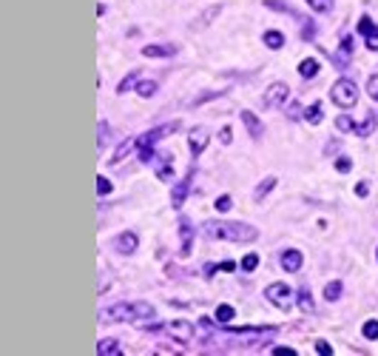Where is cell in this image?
Wrapping results in <instances>:
<instances>
[{
	"label": "cell",
	"instance_id": "cell-1",
	"mask_svg": "<svg viewBox=\"0 0 378 356\" xmlns=\"http://www.w3.org/2000/svg\"><path fill=\"white\" fill-rule=\"evenodd\" d=\"M205 237L211 240H228V242H253L259 240V228L248 222H228V220H211L202 225Z\"/></svg>",
	"mask_w": 378,
	"mask_h": 356
},
{
	"label": "cell",
	"instance_id": "cell-2",
	"mask_svg": "<svg viewBox=\"0 0 378 356\" xmlns=\"http://www.w3.org/2000/svg\"><path fill=\"white\" fill-rule=\"evenodd\" d=\"M157 308L148 305V302H120V305H111L103 311L105 322H137V319H151Z\"/></svg>",
	"mask_w": 378,
	"mask_h": 356
},
{
	"label": "cell",
	"instance_id": "cell-3",
	"mask_svg": "<svg viewBox=\"0 0 378 356\" xmlns=\"http://www.w3.org/2000/svg\"><path fill=\"white\" fill-rule=\"evenodd\" d=\"M174 131H177V123H165V126H159V129H151V131H145V134L137 137V151H140V160H142V163L151 160L154 143H159L162 137L174 134Z\"/></svg>",
	"mask_w": 378,
	"mask_h": 356
},
{
	"label": "cell",
	"instance_id": "cell-4",
	"mask_svg": "<svg viewBox=\"0 0 378 356\" xmlns=\"http://www.w3.org/2000/svg\"><path fill=\"white\" fill-rule=\"evenodd\" d=\"M330 100L338 109H353L358 103V86L353 80H347V77H342V80H335L333 88H330Z\"/></svg>",
	"mask_w": 378,
	"mask_h": 356
},
{
	"label": "cell",
	"instance_id": "cell-5",
	"mask_svg": "<svg viewBox=\"0 0 378 356\" xmlns=\"http://www.w3.org/2000/svg\"><path fill=\"white\" fill-rule=\"evenodd\" d=\"M264 296H268V302H273L276 308H281V311H287V308L293 305V299H296V294H293V288L287 282H273L264 288Z\"/></svg>",
	"mask_w": 378,
	"mask_h": 356
},
{
	"label": "cell",
	"instance_id": "cell-6",
	"mask_svg": "<svg viewBox=\"0 0 378 356\" xmlns=\"http://www.w3.org/2000/svg\"><path fill=\"white\" fill-rule=\"evenodd\" d=\"M148 331H168L174 339H191L194 336V325L185 319H174V322H165V325H157V328H148Z\"/></svg>",
	"mask_w": 378,
	"mask_h": 356
},
{
	"label": "cell",
	"instance_id": "cell-7",
	"mask_svg": "<svg viewBox=\"0 0 378 356\" xmlns=\"http://www.w3.org/2000/svg\"><path fill=\"white\" fill-rule=\"evenodd\" d=\"M207 143H211V131H207L205 126H194V129L188 131V146H191V154H194V157H199V154L205 151Z\"/></svg>",
	"mask_w": 378,
	"mask_h": 356
},
{
	"label": "cell",
	"instance_id": "cell-8",
	"mask_svg": "<svg viewBox=\"0 0 378 356\" xmlns=\"http://www.w3.org/2000/svg\"><path fill=\"white\" fill-rule=\"evenodd\" d=\"M137 245H140V237H137L134 231H122V234H117V237H114V251L122 254V257L134 254Z\"/></svg>",
	"mask_w": 378,
	"mask_h": 356
},
{
	"label": "cell",
	"instance_id": "cell-9",
	"mask_svg": "<svg viewBox=\"0 0 378 356\" xmlns=\"http://www.w3.org/2000/svg\"><path fill=\"white\" fill-rule=\"evenodd\" d=\"M358 31L364 34V43H367V49H370V51H378V26L372 23V20L367 17V14L358 20Z\"/></svg>",
	"mask_w": 378,
	"mask_h": 356
},
{
	"label": "cell",
	"instance_id": "cell-10",
	"mask_svg": "<svg viewBox=\"0 0 378 356\" xmlns=\"http://www.w3.org/2000/svg\"><path fill=\"white\" fill-rule=\"evenodd\" d=\"M191 180H194V168H191V171L188 174H185V180H182V183H177V185H174V191H171V205H174V208H182V203H185V200H188V191H191Z\"/></svg>",
	"mask_w": 378,
	"mask_h": 356
},
{
	"label": "cell",
	"instance_id": "cell-11",
	"mask_svg": "<svg viewBox=\"0 0 378 356\" xmlns=\"http://www.w3.org/2000/svg\"><path fill=\"white\" fill-rule=\"evenodd\" d=\"M287 94H290V88H287V83H273V86L264 92V105H281L287 100Z\"/></svg>",
	"mask_w": 378,
	"mask_h": 356
},
{
	"label": "cell",
	"instance_id": "cell-12",
	"mask_svg": "<svg viewBox=\"0 0 378 356\" xmlns=\"http://www.w3.org/2000/svg\"><path fill=\"white\" fill-rule=\"evenodd\" d=\"M301 265H305V257H301V251H296V248H287V251L281 254V268H285L287 274H296V271H301Z\"/></svg>",
	"mask_w": 378,
	"mask_h": 356
},
{
	"label": "cell",
	"instance_id": "cell-13",
	"mask_svg": "<svg viewBox=\"0 0 378 356\" xmlns=\"http://www.w3.org/2000/svg\"><path fill=\"white\" fill-rule=\"evenodd\" d=\"M179 240H182L179 254H182V257H188V254H191V242H194V225H191L188 217H182V220H179Z\"/></svg>",
	"mask_w": 378,
	"mask_h": 356
},
{
	"label": "cell",
	"instance_id": "cell-14",
	"mask_svg": "<svg viewBox=\"0 0 378 356\" xmlns=\"http://www.w3.org/2000/svg\"><path fill=\"white\" fill-rule=\"evenodd\" d=\"M242 123L248 126V131H250V137L253 140H259V137L264 134V126H262V120H259L253 111H242Z\"/></svg>",
	"mask_w": 378,
	"mask_h": 356
},
{
	"label": "cell",
	"instance_id": "cell-15",
	"mask_svg": "<svg viewBox=\"0 0 378 356\" xmlns=\"http://www.w3.org/2000/svg\"><path fill=\"white\" fill-rule=\"evenodd\" d=\"M137 148V137H128V140H122L120 146H117V151L111 154V166H120L122 160H125V157H128L131 151H134Z\"/></svg>",
	"mask_w": 378,
	"mask_h": 356
},
{
	"label": "cell",
	"instance_id": "cell-16",
	"mask_svg": "<svg viewBox=\"0 0 378 356\" xmlns=\"http://www.w3.org/2000/svg\"><path fill=\"white\" fill-rule=\"evenodd\" d=\"M142 55H145V57H174V55H177V46H171V43H165V46L151 43V46L142 49Z\"/></svg>",
	"mask_w": 378,
	"mask_h": 356
},
{
	"label": "cell",
	"instance_id": "cell-17",
	"mask_svg": "<svg viewBox=\"0 0 378 356\" xmlns=\"http://www.w3.org/2000/svg\"><path fill=\"white\" fill-rule=\"evenodd\" d=\"M276 183H279V180H276V177H273V174H270V177H264V180H262V183H259V185H256V191H253V200H256V203H262L264 197H268V194H270V191H273V188H276Z\"/></svg>",
	"mask_w": 378,
	"mask_h": 356
},
{
	"label": "cell",
	"instance_id": "cell-18",
	"mask_svg": "<svg viewBox=\"0 0 378 356\" xmlns=\"http://www.w3.org/2000/svg\"><path fill=\"white\" fill-rule=\"evenodd\" d=\"M264 46H268V49H273V51H279L281 46H285V34H281V31H276V29L264 31Z\"/></svg>",
	"mask_w": 378,
	"mask_h": 356
},
{
	"label": "cell",
	"instance_id": "cell-19",
	"mask_svg": "<svg viewBox=\"0 0 378 356\" xmlns=\"http://www.w3.org/2000/svg\"><path fill=\"white\" fill-rule=\"evenodd\" d=\"M299 74H301V77H307V80H310V77H316V74H318V60H313V57L301 60L299 63Z\"/></svg>",
	"mask_w": 378,
	"mask_h": 356
},
{
	"label": "cell",
	"instance_id": "cell-20",
	"mask_svg": "<svg viewBox=\"0 0 378 356\" xmlns=\"http://www.w3.org/2000/svg\"><path fill=\"white\" fill-rule=\"evenodd\" d=\"M120 350V342L117 339H100L97 342V356H111Z\"/></svg>",
	"mask_w": 378,
	"mask_h": 356
},
{
	"label": "cell",
	"instance_id": "cell-21",
	"mask_svg": "<svg viewBox=\"0 0 378 356\" xmlns=\"http://www.w3.org/2000/svg\"><path fill=\"white\" fill-rule=\"evenodd\" d=\"M322 117H324V111H322V103H313V105H307V111H305V120H307V123L318 126V123H322Z\"/></svg>",
	"mask_w": 378,
	"mask_h": 356
},
{
	"label": "cell",
	"instance_id": "cell-22",
	"mask_svg": "<svg viewBox=\"0 0 378 356\" xmlns=\"http://www.w3.org/2000/svg\"><path fill=\"white\" fill-rule=\"evenodd\" d=\"M299 308L305 313H313L316 311V305H313V294H310V288H301L299 291Z\"/></svg>",
	"mask_w": 378,
	"mask_h": 356
},
{
	"label": "cell",
	"instance_id": "cell-23",
	"mask_svg": "<svg viewBox=\"0 0 378 356\" xmlns=\"http://www.w3.org/2000/svg\"><path fill=\"white\" fill-rule=\"evenodd\" d=\"M342 291H344V285L338 282V279H333V282H327V288H324V299H327V302H335L338 296H342Z\"/></svg>",
	"mask_w": 378,
	"mask_h": 356
},
{
	"label": "cell",
	"instance_id": "cell-24",
	"mask_svg": "<svg viewBox=\"0 0 378 356\" xmlns=\"http://www.w3.org/2000/svg\"><path fill=\"white\" fill-rule=\"evenodd\" d=\"M108 134H111L108 123H105V120H100V123H97V148H100V151L108 146Z\"/></svg>",
	"mask_w": 378,
	"mask_h": 356
},
{
	"label": "cell",
	"instance_id": "cell-25",
	"mask_svg": "<svg viewBox=\"0 0 378 356\" xmlns=\"http://www.w3.org/2000/svg\"><path fill=\"white\" fill-rule=\"evenodd\" d=\"M372 131H375V117H372V114L367 117V120H361L358 126H355V134H358V137H370Z\"/></svg>",
	"mask_w": 378,
	"mask_h": 356
},
{
	"label": "cell",
	"instance_id": "cell-26",
	"mask_svg": "<svg viewBox=\"0 0 378 356\" xmlns=\"http://www.w3.org/2000/svg\"><path fill=\"white\" fill-rule=\"evenodd\" d=\"M157 83L154 80H140L137 83V94H140V97H154V94H157Z\"/></svg>",
	"mask_w": 378,
	"mask_h": 356
},
{
	"label": "cell",
	"instance_id": "cell-27",
	"mask_svg": "<svg viewBox=\"0 0 378 356\" xmlns=\"http://www.w3.org/2000/svg\"><path fill=\"white\" fill-rule=\"evenodd\" d=\"M335 129L342 131V134H347V131H355V123L350 120L347 114H338V117H335Z\"/></svg>",
	"mask_w": 378,
	"mask_h": 356
},
{
	"label": "cell",
	"instance_id": "cell-28",
	"mask_svg": "<svg viewBox=\"0 0 378 356\" xmlns=\"http://www.w3.org/2000/svg\"><path fill=\"white\" fill-rule=\"evenodd\" d=\"M233 316H236L233 305H219V308H216V322H231Z\"/></svg>",
	"mask_w": 378,
	"mask_h": 356
},
{
	"label": "cell",
	"instance_id": "cell-29",
	"mask_svg": "<svg viewBox=\"0 0 378 356\" xmlns=\"http://www.w3.org/2000/svg\"><path fill=\"white\" fill-rule=\"evenodd\" d=\"M361 333H364L367 339H372V342H375V339H378V319H367L364 328H361Z\"/></svg>",
	"mask_w": 378,
	"mask_h": 356
},
{
	"label": "cell",
	"instance_id": "cell-30",
	"mask_svg": "<svg viewBox=\"0 0 378 356\" xmlns=\"http://www.w3.org/2000/svg\"><path fill=\"white\" fill-rule=\"evenodd\" d=\"M256 268H259V254H244L242 257V271L250 274V271H256Z\"/></svg>",
	"mask_w": 378,
	"mask_h": 356
},
{
	"label": "cell",
	"instance_id": "cell-31",
	"mask_svg": "<svg viewBox=\"0 0 378 356\" xmlns=\"http://www.w3.org/2000/svg\"><path fill=\"white\" fill-rule=\"evenodd\" d=\"M111 191H114V185H111V180L100 174V177H97V194H100V197H108Z\"/></svg>",
	"mask_w": 378,
	"mask_h": 356
},
{
	"label": "cell",
	"instance_id": "cell-32",
	"mask_svg": "<svg viewBox=\"0 0 378 356\" xmlns=\"http://www.w3.org/2000/svg\"><path fill=\"white\" fill-rule=\"evenodd\" d=\"M307 3H310L313 12H322V14H327L333 9V0H307Z\"/></svg>",
	"mask_w": 378,
	"mask_h": 356
},
{
	"label": "cell",
	"instance_id": "cell-33",
	"mask_svg": "<svg viewBox=\"0 0 378 356\" xmlns=\"http://www.w3.org/2000/svg\"><path fill=\"white\" fill-rule=\"evenodd\" d=\"M137 83H140V80H137V72H131L128 77H125V80L120 83V88H117V92H120V94H122V92H128V88H134V86H137Z\"/></svg>",
	"mask_w": 378,
	"mask_h": 356
},
{
	"label": "cell",
	"instance_id": "cell-34",
	"mask_svg": "<svg viewBox=\"0 0 378 356\" xmlns=\"http://www.w3.org/2000/svg\"><path fill=\"white\" fill-rule=\"evenodd\" d=\"M233 208V200H231V194H222L219 200H216V211H222V214H225V211H231Z\"/></svg>",
	"mask_w": 378,
	"mask_h": 356
},
{
	"label": "cell",
	"instance_id": "cell-35",
	"mask_svg": "<svg viewBox=\"0 0 378 356\" xmlns=\"http://www.w3.org/2000/svg\"><path fill=\"white\" fill-rule=\"evenodd\" d=\"M350 168H353V160H350V157H338V160H335V171L338 174H347Z\"/></svg>",
	"mask_w": 378,
	"mask_h": 356
},
{
	"label": "cell",
	"instance_id": "cell-36",
	"mask_svg": "<svg viewBox=\"0 0 378 356\" xmlns=\"http://www.w3.org/2000/svg\"><path fill=\"white\" fill-rule=\"evenodd\" d=\"M157 177H159V180H171V177H174V168H171V160H168V157H165L162 168L157 171Z\"/></svg>",
	"mask_w": 378,
	"mask_h": 356
},
{
	"label": "cell",
	"instance_id": "cell-37",
	"mask_svg": "<svg viewBox=\"0 0 378 356\" xmlns=\"http://www.w3.org/2000/svg\"><path fill=\"white\" fill-rule=\"evenodd\" d=\"M367 94H370L372 100H378V74H372L370 83H367Z\"/></svg>",
	"mask_w": 378,
	"mask_h": 356
},
{
	"label": "cell",
	"instance_id": "cell-38",
	"mask_svg": "<svg viewBox=\"0 0 378 356\" xmlns=\"http://www.w3.org/2000/svg\"><path fill=\"white\" fill-rule=\"evenodd\" d=\"M231 140H233V131H231V126H225V129L219 131V143L222 146H231Z\"/></svg>",
	"mask_w": 378,
	"mask_h": 356
},
{
	"label": "cell",
	"instance_id": "cell-39",
	"mask_svg": "<svg viewBox=\"0 0 378 356\" xmlns=\"http://www.w3.org/2000/svg\"><path fill=\"white\" fill-rule=\"evenodd\" d=\"M367 194H370V183H367V180L355 183V197H367Z\"/></svg>",
	"mask_w": 378,
	"mask_h": 356
},
{
	"label": "cell",
	"instance_id": "cell-40",
	"mask_svg": "<svg viewBox=\"0 0 378 356\" xmlns=\"http://www.w3.org/2000/svg\"><path fill=\"white\" fill-rule=\"evenodd\" d=\"M264 6L273 9V12H290V9H287L285 3H279V0H264Z\"/></svg>",
	"mask_w": 378,
	"mask_h": 356
},
{
	"label": "cell",
	"instance_id": "cell-41",
	"mask_svg": "<svg viewBox=\"0 0 378 356\" xmlns=\"http://www.w3.org/2000/svg\"><path fill=\"white\" fill-rule=\"evenodd\" d=\"M316 350H318V353H324V356H330V353H333L330 342H324V339H318V342H316Z\"/></svg>",
	"mask_w": 378,
	"mask_h": 356
},
{
	"label": "cell",
	"instance_id": "cell-42",
	"mask_svg": "<svg viewBox=\"0 0 378 356\" xmlns=\"http://www.w3.org/2000/svg\"><path fill=\"white\" fill-rule=\"evenodd\" d=\"M342 46H344V51L350 55V51H353V37H344V40H342Z\"/></svg>",
	"mask_w": 378,
	"mask_h": 356
},
{
	"label": "cell",
	"instance_id": "cell-43",
	"mask_svg": "<svg viewBox=\"0 0 378 356\" xmlns=\"http://www.w3.org/2000/svg\"><path fill=\"white\" fill-rule=\"evenodd\" d=\"M305 40H313V23H305Z\"/></svg>",
	"mask_w": 378,
	"mask_h": 356
},
{
	"label": "cell",
	"instance_id": "cell-44",
	"mask_svg": "<svg viewBox=\"0 0 378 356\" xmlns=\"http://www.w3.org/2000/svg\"><path fill=\"white\" fill-rule=\"evenodd\" d=\"M287 114H290V117H299V103L290 105V109H287Z\"/></svg>",
	"mask_w": 378,
	"mask_h": 356
},
{
	"label": "cell",
	"instance_id": "cell-45",
	"mask_svg": "<svg viewBox=\"0 0 378 356\" xmlns=\"http://www.w3.org/2000/svg\"><path fill=\"white\" fill-rule=\"evenodd\" d=\"M375 257H378V251H375Z\"/></svg>",
	"mask_w": 378,
	"mask_h": 356
}]
</instances>
